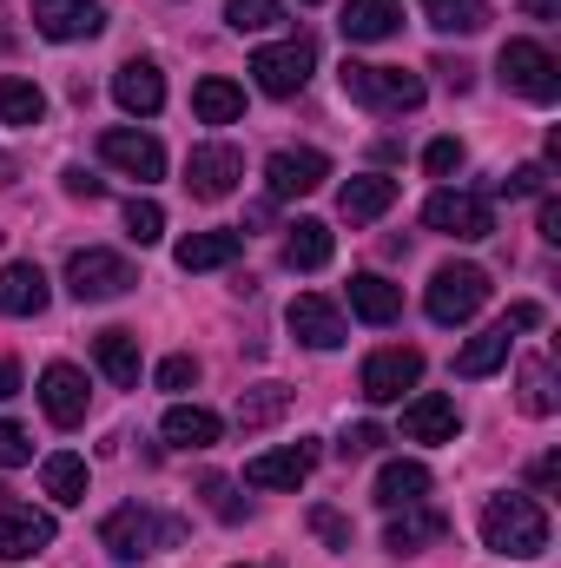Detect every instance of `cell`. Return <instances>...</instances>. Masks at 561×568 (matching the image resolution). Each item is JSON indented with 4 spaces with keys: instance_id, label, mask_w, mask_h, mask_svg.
I'll return each mask as SVG.
<instances>
[{
    "instance_id": "6da1fadb",
    "label": "cell",
    "mask_w": 561,
    "mask_h": 568,
    "mask_svg": "<svg viewBox=\"0 0 561 568\" xmlns=\"http://www.w3.org/2000/svg\"><path fill=\"white\" fill-rule=\"evenodd\" d=\"M482 549L516 556V562H536V556L549 549V516H542V503H536V496H516V489L489 496V503H482Z\"/></svg>"
},
{
    "instance_id": "7a4b0ae2",
    "label": "cell",
    "mask_w": 561,
    "mask_h": 568,
    "mask_svg": "<svg viewBox=\"0 0 561 568\" xmlns=\"http://www.w3.org/2000/svg\"><path fill=\"white\" fill-rule=\"evenodd\" d=\"M344 93L370 113H417L422 106V73H404V67H370V60H344Z\"/></svg>"
},
{
    "instance_id": "3957f363",
    "label": "cell",
    "mask_w": 561,
    "mask_h": 568,
    "mask_svg": "<svg viewBox=\"0 0 561 568\" xmlns=\"http://www.w3.org/2000/svg\"><path fill=\"white\" fill-rule=\"evenodd\" d=\"M496 73H502L509 93H522V100H536V106H555L561 100V60L542 40H502Z\"/></svg>"
},
{
    "instance_id": "277c9868",
    "label": "cell",
    "mask_w": 561,
    "mask_h": 568,
    "mask_svg": "<svg viewBox=\"0 0 561 568\" xmlns=\"http://www.w3.org/2000/svg\"><path fill=\"white\" fill-rule=\"evenodd\" d=\"M133 284H140V272H133L120 252H100V245H86V252H73V258H67V291H73L80 304L126 297Z\"/></svg>"
},
{
    "instance_id": "5b68a950",
    "label": "cell",
    "mask_w": 561,
    "mask_h": 568,
    "mask_svg": "<svg viewBox=\"0 0 561 568\" xmlns=\"http://www.w3.org/2000/svg\"><path fill=\"white\" fill-rule=\"evenodd\" d=\"M429 317L436 324H469L482 304H489V272L482 265H442L436 278H429Z\"/></svg>"
},
{
    "instance_id": "8992f818",
    "label": "cell",
    "mask_w": 561,
    "mask_h": 568,
    "mask_svg": "<svg viewBox=\"0 0 561 568\" xmlns=\"http://www.w3.org/2000/svg\"><path fill=\"white\" fill-rule=\"evenodd\" d=\"M422 225L442 232V239H489V232H496V212H489L482 192H456V185H442V192L422 199Z\"/></svg>"
},
{
    "instance_id": "52a82bcc",
    "label": "cell",
    "mask_w": 561,
    "mask_h": 568,
    "mask_svg": "<svg viewBox=\"0 0 561 568\" xmlns=\"http://www.w3.org/2000/svg\"><path fill=\"white\" fill-rule=\"evenodd\" d=\"M100 542H106L120 562H140L159 542H178V523H159L145 503H126V509H113V516L100 523Z\"/></svg>"
},
{
    "instance_id": "ba28073f",
    "label": "cell",
    "mask_w": 561,
    "mask_h": 568,
    "mask_svg": "<svg viewBox=\"0 0 561 568\" xmlns=\"http://www.w3.org/2000/svg\"><path fill=\"white\" fill-rule=\"evenodd\" d=\"M310 67H317V47L297 33V40H278V47H258L252 53V73H258V93H272V100H297L304 93V80H310Z\"/></svg>"
},
{
    "instance_id": "9c48e42d",
    "label": "cell",
    "mask_w": 561,
    "mask_h": 568,
    "mask_svg": "<svg viewBox=\"0 0 561 568\" xmlns=\"http://www.w3.org/2000/svg\"><path fill=\"white\" fill-rule=\"evenodd\" d=\"M364 397L370 404H404V390H417L422 384V351L417 344H390V351H377L370 364H364Z\"/></svg>"
},
{
    "instance_id": "30bf717a",
    "label": "cell",
    "mask_w": 561,
    "mask_h": 568,
    "mask_svg": "<svg viewBox=\"0 0 561 568\" xmlns=\"http://www.w3.org/2000/svg\"><path fill=\"white\" fill-rule=\"evenodd\" d=\"M238 179H245V152L238 145H192V159H185V192L192 199H232L238 192Z\"/></svg>"
},
{
    "instance_id": "8fae6325",
    "label": "cell",
    "mask_w": 561,
    "mask_h": 568,
    "mask_svg": "<svg viewBox=\"0 0 561 568\" xmlns=\"http://www.w3.org/2000/svg\"><path fill=\"white\" fill-rule=\"evenodd\" d=\"M324 179H330V159L310 152V145H284V152L265 159V185H272V199H310Z\"/></svg>"
},
{
    "instance_id": "7c38bea8",
    "label": "cell",
    "mask_w": 561,
    "mask_h": 568,
    "mask_svg": "<svg viewBox=\"0 0 561 568\" xmlns=\"http://www.w3.org/2000/svg\"><path fill=\"white\" fill-rule=\"evenodd\" d=\"M53 549V516L33 503H0V562H27Z\"/></svg>"
},
{
    "instance_id": "4fadbf2b",
    "label": "cell",
    "mask_w": 561,
    "mask_h": 568,
    "mask_svg": "<svg viewBox=\"0 0 561 568\" xmlns=\"http://www.w3.org/2000/svg\"><path fill=\"white\" fill-rule=\"evenodd\" d=\"M86 404H93V390H86V377L73 364H47L40 371V410H47V424L80 429L86 424Z\"/></svg>"
},
{
    "instance_id": "5bb4252c",
    "label": "cell",
    "mask_w": 561,
    "mask_h": 568,
    "mask_svg": "<svg viewBox=\"0 0 561 568\" xmlns=\"http://www.w3.org/2000/svg\"><path fill=\"white\" fill-rule=\"evenodd\" d=\"M100 159L106 165H120L126 179H165V145L152 140V133H133V126H106L100 133Z\"/></svg>"
},
{
    "instance_id": "9a60e30c",
    "label": "cell",
    "mask_w": 561,
    "mask_h": 568,
    "mask_svg": "<svg viewBox=\"0 0 561 568\" xmlns=\"http://www.w3.org/2000/svg\"><path fill=\"white\" fill-rule=\"evenodd\" d=\"M310 469H317V443L297 436V443H284V449L252 456V463H245V483H252V489H297Z\"/></svg>"
},
{
    "instance_id": "2e32d148",
    "label": "cell",
    "mask_w": 561,
    "mask_h": 568,
    "mask_svg": "<svg viewBox=\"0 0 561 568\" xmlns=\"http://www.w3.org/2000/svg\"><path fill=\"white\" fill-rule=\"evenodd\" d=\"M290 337H297L304 351H337L350 331H344V317H337V304H330V297L304 291V297H290Z\"/></svg>"
},
{
    "instance_id": "e0dca14e",
    "label": "cell",
    "mask_w": 561,
    "mask_h": 568,
    "mask_svg": "<svg viewBox=\"0 0 561 568\" xmlns=\"http://www.w3.org/2000/svg\"><path fill=\"white\" fill-rule=\"evenodd\" d=\"M33 27L47 40H93L106 27V7L100 0H33Z\"/></svg>"
},
{
    "instance_id": "ac0fdd59",
    "label": "cell",
    "mask_w": 561,
    "mask_h": 568,
    "mask_svg": "<svg viewBox=\"0 0 561 568\" xmlns=\"http://www.w3.org/2000/svg\"><path fill=\"white\" fill-rule=\"evenodd\" d=\"M404 436H410V443H456V436H462V410H456V397H442V390L410 397V410H404Z\"/></svg>"
},
{
    "instance_id": "d6986e66",
    "label": "cell",
    "mask_w": 561,
    "mask_h": 568,
    "mask_svg": "<svg viewBox=\"0 0 561 568\" xmlns=\"http://www.w3.org/2000/svg\"><path fill=\"white\" fill-rule=\"evenodd\" d=\"M442 536H449V516H442V509H422V503H410V509H390L384 549H390V556H417L422 542H442Z\"/></svg>"
},
{
    "instance_id": "ffe728a7",
    "label": "cell",
    "mask_w": 561,
    "mask_h": 568,
    "mask_svg": "<svg viewBox=\"0 0 561 568\" xmlns=\"http://www.w3.org/2000/svg\"><path fill=\"white\" fill-rule=\"evenodd\" d=\"M47 272L33 265V258H13V265H0V311L7 317H40L47 311Z\"/></svg>"
},
{
    "instance_id": "44dd1931",
    "label": "cell",
    "mask_w": 561,
    "mask_h": 568,
    "mask_svg": "<svg viewBox=\"0 0 561 568\" xmlns=\"http://www.w3.org/2000/svg\"><path fill=\"white\" fill-rule=\"evenodd\" d=\"M113 100H120L133 120H152V113L165 106V73H159L152 60H126V67L113 73Z\"/></svg>"
},
{
    "instance_id": "7402d4cb",
    "label": "cell",
    "mask_w": 561,
    "mask_h": 568,
    "mask_svg": "<svg viewBox=\"0 0 561 568\" xmlns=\"http://www.w3.org/2000/svg\"><path fill=\"white\" fill-rule=\"evenodd\" d=\"M390 205H397V179H384V172H357V179L337 192V212H344L350 225H377Z\"/></svg>"
},
{
    "instance_id": "603a6c76",
    "label": "cell",
    "mask_w": 561,
    "mask_h": 568,
    "mask_svg": "<svg viewBox=\"0 0 561 568\" xmlns=\"http://www.w3.org/2000/svg\"><path fill=\"white\" fill-rule=\"evenodd\" d=\"M337 27H344L350 47H377V40H390L404 27V0H350Z\"/></svg>"
},
{
    "instance_id": "cb8c5ba5",
    "label": "cell",
    "mask_w": 561,
    "mask_h": 568,
    "mask_svg": "<svg viewBox=\"0 0 561 568\" xmlns=\"http://www.w3.org/2000/svg\"><path fill=\"white\" fill-rule=\"evenodd\" d=\"M330 252H337V239H330L324 219H297V225L284 232V265H290V272H324Z\"/></svg>"
},
{
    "instance_id": "d4e9b609",
    "label": "cell",
    "mask_w": 561,
    "mask_h": 568,
    "mask_svg": "<svg viewBox=\"0 0 561 568\" xmlns=\"http://www.w3.org/2000/svg\"><path fill=\"white\" fill-rule=\"evenodd\" d=\"M245 252V232H192V239H178V272H218V265H232Z\"/></svg>"
},
{
    "instance_id": "484cf974",
    "label": "cell",
    "mask_w": 561,
    "mask_h": 568,
    "mask_svg": "<svg viewBox=\"0 0 561 568\" xmlns=\"http://www.w3.org/2000/svg\"><path fill=\"white\" fill-rule=\"evenodd\" d=\"M93 357H100V371H106L120 390H140V337H133V331H120V324L100 331V337H93Z\"/></svg>"
},
{
    "instance_id": "4316f807",
    "label": "cell",
    "mask_w": 561,
    "mask_h": 568,
    "mask_svg": "<svg viewBox=\"0 0 561 568\" xmlns=\"http://www.w3.org/2000/svg\"><path fill=\"white\" fill-rule=\"evenodd\" d=\"M350 311H357L364 324H397V317H404V291L390 278H377V272H357V278H350Z\"/></svg>"
},
{
    "instance_id": "83f0119b",
    "label": "cell",
    "mask_w": 561,
    "mask_h": 568,
    "mask_svg": "<svg viewBox=\"0 0 561 568\" xmlns=\"http://www.w3.org/2000/svg\"><path fill=\"white\" fill-rule=\"evenodd\" d=\"M192 113H198L205 126H232V120H245V87H232V80L205 73V80L192 87Z\"/></svg>"
},
{
    "instance_id": "f1b7e54d",
    "label": "cell",
    "mask_w": 561,
    "mask_h": 568,
    "mask_svg": "<svg viewBox=\"0 0 561 568\" xmlns=\"http://www.w3.org/2000/svg\"><path fill=\"white\" fill-rule=\"evenodd\" d=\"M159 429H165V443H172V449H212L225 424H218L212 410H198V404H172Z\"/></svg>"
},
{
    "instance_id": "f546056e",
    "label": "cell",
    "mask_w": 561,
    "mask_h": 568,
    "mask_svg": "<svg viewBox=\"0 0 561 568\" xmlns=\"http://www.w3.org/2000/svg\"><path fill=\"white\" fill-rule=\"evenodd\" d=\"M509 324H489L482 337H469L462 351H456V377H489V371H502L509 364Z\"/></svg>"
},
{
    "instance_id": "4dcf8cb0",
    "label": "cell",
    "mask_w": 561,
    "mask_h": 568,
    "mask_svg": "<svg viewBox=\"0 0 561 568\" xmlns=\"http://www.w3.org/2000/svg\"><path fill=\"white\" fill-rule=\"evenodd\" d=\"M422 496H429V469L422 463H384L377 469V503L384 509H410Z\"/></svg>"
},
{
    "instance_id": "1f68e13d",
    "label": "cell",
    "mask_w": 561,
    "mask_h": 568,
    "mask_svg": "<svg viewBox=\"0 0 561 568\" xmlns=\"http://www.w3.org/2000/svg\"><path fill=\"white\" fill-rule=\"evenodd\" d=\"M40 489H47L60 509L86 503V463H80V456H67V449H60V456H47V463H40Z\"/></svg>"
},
{
    "instance_id": "d6a6232c",
    "label": "cell",
    "mask_w": 561,
    "mask_h": 568,
    "mask_svg": "<svg viewBox=\"0 0 561 568\" xmlns=\"http://www.w3.org/2000/svg\"><path fill=\"white\" fill-rule=\"evenodd\" d=\"M422 20L436 33H482L489 27V0H422Z\"/></svg>"
},
{
    "instance_id": "836d02e7",
    "label": "cell",
    "mask_w": 561,
    "mask_h": 568,
    "mask_svg": "<svg viewBox=\"0 0 561 568\" xmlns=\"http://www.w3.org/2000/svg\"><path fill=\"white\" fill-rule=\"evenodd\" d=\"M0 120L7 126H40L47 120V93L33 80H0Z\"/></svg>"
},
{
    "instance_id": "e575fe53",
    "label": "cell",
    "mask_w": 561,
    "mask_h": 568,
    "mask_svg": "<svg viewBox=\"0 0 561 568\" xmlns=\"http://www.w3.org/2000/svg\"><path fill=\"white\" fill-rule=\"evenodd\" d=\"M555 404H561L555 364H549V357H529V364H522V410H529V417H555Z\"/></svg>"
},
{
    "instance_id": "d590c367",
    "label": "cell",
    "mask_w": 561,
    "mask_h": 568,
    "mask_svg": "<svg viewBox=\"0 0 561 568\" xmlns=\"http://www.w3.org/2000/svg\"><path fill=\"white\" fill-rule=\"evenodd\" d=\"M225 20L232 33H272L284 27V0H225Z\"/></svg>"
},
{
    "instance_id": "8d00e7d4",
    "label": "cell",
    "mask_w": 561,
    "mask_h": 568,
    "mask_svg": "<svg viewBox=\"0 0 561 568\" xmlns=\"http://www.w3.org/2000/svg\"><path fill=\"white\" fill-rule=\"evenodd\" d=\"M284 404H290V390H284V384H265V390L238 397V429H265L272 417H284Z\"/></svg>"
},
{
    "instance_id": "74e56055",
    "label": "cell",
    "mask_w": 561,
    "mask_h": 568,
    "mask_svg": "<svg viewBox=\"0 0 561 568\" xmlns=\"http://www.w3.org/2000/svg\"><path fill=\"white\" fill-rule=\"evenodd\" d=\"M384 443H390V429H384V424H350L344 436H337V456H344V463H357V456H377Z\"/></svg>"
},
{
    "instance_id": "f35d334b",
    "label": "cell",
    "mask_w": 561,
    "mask_h": 568,
    "mask_svg": "<svg viewBox=\"0 0 561 568\" xmlns=\"http://www.w3.org/2000/svg\"><path fill=\"white\" fill-rule=\"evenodd\" d=\"M126 232H133L140 245H159V239H165V212H159L152 199H133V205H126Z\"/></svg>"
},
{
    "instance_id": "ab89813d",
    "label": "cell",
    "mask_w": 561,
    "mask_h": 568,
    "mask_svg": "<svg viewBox=\"0 0 561 568\" xmlns=\"http://www.w3.org/2000/svg\"><path fill=\"white\" fill-rule=\"evenodd\" d=\"M20 463H33V436L0 417V469H20Z\"/></svg>"
},
{
    "instance_id": "60d3db41",
    "label": "cell",
    "mask_w": 561,
    "mask_h": 568,
    "mask_svg": "<svg viewBox=\"0 0 561 568\" xmlns=\"http://www.w3.org/2000/svg\"><path fill=\"white\" fill-rule=\"evenodd\" d=\"M496 192H509V199H536V192H549V165H516Z\"/></svg>"
},
{
    "instance_id": "b9f144b4",
    "label": "cell",
    "mask_w": 561,
    "mask_h": 568,
    "mask_svg": "<svg viewBox=\"0 0 561 568\" xmlns=\"http://www.w3.org/2000/svg\"><path fill=\"white\" fill-rule=\"evenodd\" d=\"M152 377H159V390H192L198 384V357H165Z\"/></svg>"
},
{
    "instance_id": "7bdbcfd3",
    "label": "cell",
    "mask_w": 561,
    "mask_h": 568,
    "mask_svg": "<svg viewBox=\"0 0 561 568\" xmlns=\"http://www.w3.org/2000/svg\"><path fill=\"white\" fill-rule=\"evenodd\" d=\"M422 165H429V179H449V172L462 165V140H429Z\"/></svg>"
},
{
    "instance_id": "ee69618b",
    "label": "cell",
    "mask_w": 561,
    "mask_h": 568,
    "mask_svg": "<svg viewBox=\"0 0 561 568\" xmlns=\"http://www.w3.org/2000/svg\"><path fill=\"white\" fill-rule=\"evenodd\" d=\"M310 529H317L330 549H350V523H344L337 509H310Z\"/></svg>"
},
{
    "instance_id": "f6af8a7d",
    "label": "cell",
    "mask_w": 561,
    "mask_h": 568,
    "mask_svg": "<svg viewBox=\"0 0 561 568\" xmlns=\"http://www.w3.org/2000/svg\"><path fill=\"white\" fill-rule=\"evenodd\" d=\"M205 496H212V509H218V523H238V516H245V509L232 503V483H225V476H205Z\"/></svg>"
},
{
    "instance_id": "bcb514c9",
    "label": "cell",
    "mask_w": 561,
    "mask_h": 568,
    "mask_svg": "<svg viewBox=\"0 0 561 568\" xmlns=\"http://www.w3.org/2000/svg\"><path fill=\"white\" fill-rule=\"evenodd\" d=\"M429 73H442V87H449V93H469V80H476V67H469V60H436Z\"/></svg>"
},
{
    "instance_id": "7dc6e473",
    "label": "cell",
    "mask_w": 561,
    "mask_h": 568,
    "mask_svg": "<svg viewBox=\"0 0 561 568\" xmlns=\"http://www.w3.org/2000/svg\"><path fill=\"white\" fill-rule=\"evenodd\" d=\"M67 192H73V199H100L106 185H100V179H93L86 165H67Z\"/></svg>"
},
{
    "instance_id": "c3c4849f",
    "label": "cell",
    "mask_w": 561,
    "mask_h": 568,
    "mask_svg": "<svg viewBox=\"0 0 561 568\" xmlns=\"http://www.w3.org/2000/svg\"><path fill=\"white\" fill-rule=\"evenodd\" d=\"M536 489H542V496L561 489V456H542V463H536Z\"/></svg>"
},
{
    "instance_id": "681fc988",
    "label": "cell",
    "mask_w": 561,
    "mask_h": 568,
    "mask_svg": "<svg viewBox=\"0 0 561 568\" xmlns=\"http://www.w3.org/2000/svg\"><path fill=\"white\" fill-rule=\"evenodd\" d=\"M502 324H509V331H536V324H542V304H516Z\"/></svg>"
},
{
    "instance_id": "f907efd6",
    "label": "cell",
    "mask_w": 561,
    "mask_h": 568,
    "mask_svg": "<svg viewBox=\"0 0 561 568\" xmlns=\"http://www.w3.org/2000/svg\"><path fill=\"white\" fill-rule=\"evenodd\" d=\"M542 239L561 245V199H542Z\"/></svg>"
},
{
    "instance_id": "816d5d0a",
    "label": "cell",
    "mask_w": 561,
    "mask_h": 568,
    "mask_svg": "<svg viewBox=\"0 0 561 568\" xmlns=\"http://www.w3.org/2000/svg\"><path fill=\"white\" fill-rule=\"evenodd\" d=\"M7 397H20V364H13V357H0V404H7Z\"/></svg>"
},
{
    "instance_id": "f5cc1de1",
    "label": "cell",
    "mask_w": 561,
    "mask_h": 568,
    "mask_svg": "<svg viewBox=\"0 0 561 568\" xmlns=\"http://www.w3.org/2000/svg\"><path fill=\"white\" fill-rule=\"evenodd\" d=\"M13 172H20V165H13V152H0V185H13Z\"/></svg>"
},
{
    "instance_id": "db71d44e",
    "label": "cell",
    "mask_w": 561,
    "mask_h": 568,
    "mask_svg": "<svg viewBox=\"0 0 561 568\" xmlns=\"http://www.w3.org/2000/svg\"><path fill=\"white\" fill-rule=\"evenodd\" d=\"M7 47H13V27H7V13H0V53H7Z\"/></svg>"
},
{
    "instance_id": "11a10c76",
    "label": "cell",
    "mask_w": 561,
    "mask_h": 568,
    "mask_svg": "<svg viewBox=\"0 0 561 568\" xmlns=\"http://www.w3.org/2000/svg\"><path fill=\"white\" fill-rule=\"evenodd\" d=\"M304 7H317V0H304Z\"/></svg>"
}]
</instances>
